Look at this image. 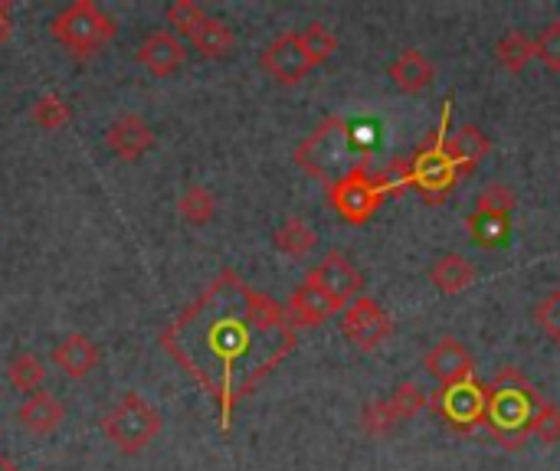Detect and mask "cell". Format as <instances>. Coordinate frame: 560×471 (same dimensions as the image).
Wrapping results in <instances>:
<instances>
[{
  "label": "cell",
  "mask_w": 560,
  "mask_h": 471,
  "mask_svg": "<svg viewBox=\"0 0 560 471\" xmlns=\"http://www.w3.org/2000/svg\"><path fill=\"white\" fill-rule=\"evenodd\" d=\"M158 341L207 390L226 433L236 407L295 348V328L282 305L223 269Z\"/></svg>",
  "instance_id": "cell-1"
},
{
  "label": "cell",
  "mask_w": 560,
  "mask_h": 471,
  "mask_svg": "<svg viewBox=\"0 0 560 471\" xmlns=\"http://www.w3.org/2000/svg\"><path fill=\"white\" fill-rule=\"evenodd\" d=\"M541 407V393L525 380L518 370H502L489 387H486V420L489 433L505 446V449H522V443L532 436V416Z\"/></svg>",
  "instance_id": "cell-2"
},
{
  "label": "cell",
  "mask_w": 560,
  "mask_h": 471,
  "mask_svg": "<svg viewBox=\"0 0 560 471\" xmlns=\"http://www.w3.org/2000/svg\"><path fill=\"white\" fill-rule=\"evenodd\" d=\"M351 151H354L351 125L341 115H331L295 148V164L302 170H308L315 180L331 187L338 177H345L354 167Z\"/></svg>",
  "instance_id": "cell-3"
},
{
  "label": "cell",
  "mask_w": 560,
  "mask_h": 471,
  "mask_svg": "<svg viewBox=\"0 0 560 471\" xmlns=\"http://www.w3.org/2000/svg\"><path fill=\"white\" fill-rule=\"evenodd\" d=\"M115 20L95 0H72L49 20V36L75 59H92L115 36Z\"/></svg>",
  "instance_id": "cell-4"
},
{
  "label": "cell",
  "mask_w": 560,
  "mask_h": 471,
  "mask_svg": "<svg viewBox=\"0 0 560 471\" xmlns=\"http://www.w3.org/2000/svg\"><path fill=\"white\" fill-rule=\"evenodd\" d=\"M102 433L105 439L131 456V452H141L144 446H151L161 433V413L141 397V393H125L102 420Z\"/></svg>",
  "instance_id": "cell-5"
},
{
  "label": "cell",
  "mask_w": 560,
  "mask_h": 471,
  "mask_svg": "<svg viewBox=\"0 0 560 471\" xmlns=\"http://www.w3.org/2000/svg\"><path fill=\"white\" fill-rule=\"evenodd\" d=\"M328 200H331V207L338 210V216H341L345 223L361 226V223H368V220L377 213L384 193L377 190L374 174H368V164L358 161L345 177H338V180L328 187Z\"/></svg>",
  "instance_id": "cell-6"
},
{
  "label": "cell",
  "mask_w": 560,
  "mask_h": 471,
  "mask_svg": "<svg viewBox=\"0 0 560 471\" xmlns=\"http://www.w3.org/2000/svg\"><path fill=\"white\" fill-rule=\"evenodd\" d=\"M433 410L456 429V433H472L486 420V387L476 380L443 387L433 397Z\"/></svg>",
  "instance_id": "cell-7"
},
{
  "label": "cell",
  "mask_w": 560,
  "mask_h": 471,
  "mask_svg": "<svg viewBox=\"0 0 560 471\" xmlns=\"http://www.w3.org/2000/svg\"><path fill=\"white\" fill-rule=\"evenodd\" d=\"M456 167L450 164V157L443 154L440 141L423 144L413 157H410V187H417L430 203H443L446 193L456 184Z\"/></svg>",
  "instance_id": "cell-8"
},
{
  "label": "cell",
  "mask_w": 560,
  "mask_h": 471,
  "mask_svg": "<svg viewBox=\"0 0 560 471\" xmlns=\"http://www.w3.org/2000/svg\"><path fill=\"white\" fill-rule=\"evenodd\" d=\"M341 331H345V338H348L354 348L374 351V348H381V344L390 338L394 318H390L374 298L361 295V298H354V302L345 308V315H341Z\"/></svg>",
  "instance_id": "cell-9"
},
{
  "label": "cell",
  "mask_w": 560,
  "mask_h": 471,
  "mask_svg": "<svg viewBox=\"0 0 560 471\" xmlns=\"http://www.w3.org/2000/svg\"><path fill=\"white\" fill-rule=\"evenodd\" d=\"M305 282L315 285V289H322L328 298H335V302L341 305V311H345L354 298H361V289H364L361 272H358V269L348 262V256H341V252H328L315 269H308Z\"/></svg>",
  "instance_id": "cell-10"
},
{
  "label": "cell",
  "mask_w": 560,
  "mask_h": 471,
  "mask_svg": "<svg viewBox=\"0 0 560 471\" xmlns=\"http://www.w3.org/2000/svg\"><path fill=\"white\" fill-rule=\"evenodd\" d=\"M259 66H262L276 82H282V85H295V82H302V79L315 69V66L308 62L305 46H302V36H299L295 30L279 33V36L262 49Z\"/></svg>",
  "instance_id": "cell-11"
},
{
  "label": "cell",
  "mask_w": 560,
  "mask_h": 471,
  "mask_svg": "<svg viewBox=\"0 0 560 471\" xmlns=\"http://www.w3.org/2000/svg\"><path fill=\"white\" fill-rule=\"evenodd\" d=\"M427 374H430L440 387L466 384V380H476V361H472V354H469L456 338H443V341L433 344V351L427 354Z\"/></svg>",
  "instance_id": "cell-12"
},
{
  "label": "cell",
  "mask_w": 560,
  "mask_h": 471,
  "mask_svg": "<svg viewBox=\"0 0 560 471\" xmlns=\"http://www.w3.org/2000/svg\"><path fill=\"white\" fill-rule=\"evenodd\" d=\"M105 148H108L112 154H118L121 161H138L144 151L154 148V131H151V125H148L141 115L121 111V115L108 125V131H105Z\"/></svg>",
  "instance_id": "cell-13"
},
{
  "label": "cell",
  "mask_w": 560,
  "mask_h": 471,
  "mask_svg": "<svg viewBox=\"0 0 560 471\" xmlns=\"http://www.w3.org/2000/svg\"><path fill=\"white\" fill-rule=\"evenodd\" d=\"M341 311V305L335 298H328L322 289L302 282L292 295H289V305H285V318L292 328H318L325 325L328 318H335Z\"/></svg>",
  "instance_id": "cell-14"
},
{
  "label": "cell",
  "mask_w": 560,
  "mask_h": 471,
  "mask_svg": "<svg viewBox=\"0 0 560 471\" xmlns=\"http://www.w3.org/2000/svg\"><path fill=\"white\" fill-rule=\"evenodd\" d=\"M135 59H138L151 75H171V72L180 69V62H184V43H180L171 30H151V33L141 39Z\"/></svg>",
  "instance_id": "cell-15"
},
{
  "label": "cell",
  "mask_w": 560,
  "mask_h": 471,
  "mask_svg": "<svg viewBox=\"0 0 560 471\" xmlns=\"http://www.w3.org/2000/svg\"><path fill=\"white\" fill-rule=\"evenodd\" d=\"M443 144V154L450 157V164L456 167V174H469L486 154H489V148H492V141L486 138V131L482 128H476V125H463V128H456L446 141H440Z\"/></svg>",
  "instance_id": "cell-16"
},
{
  "label": "cell",
  "mask_w": 560,
  "mask_h": 471,
  "mask_svg": "<svg viewBox=\"0 0 560 471\" xmlns=\"http://www.w3.org/2000/svg\"><path fill=\"white\" fill-rule=\"evenodd\" d=\"M62 420H66V410H62V403H59L52 393H33V397H26V400L20 403V410H16V423H20L26 433H33V436H49V433H56V429L62 426Z\"/></svg>",
  "instance_id": "cell-17"
},
{
  "label": "cell",
  "mask_w": 560,
  "mask_h": 471,
  "mask_svg": "<svg viewBox=\"0 0 560 471\" xmlns=\"http://www.w3.org/2000/svg\"><path fill=\"white\" fill-rule=\"evenodd\" d=\"M52 364L72 377V380H82L89 377L95 367H98V348L85 338V334H69L62 338L56 348H52Z\"/></svg>",
  "instance_id": "cell-18"
},
{
  "label": "cell",
  "mask_w": 560,
  "mask_h": 471,
  "mask_svg": "<svg viewBox=\"0 0 560 471\" xmlns=\"http://www.w3.org/2000/svg\"><path fill=\"white\" fill-rule=\"evenodd\" d=\"M436 69L433 62L420 52V49H404L394 62H390V79L400 92H423L433 82Z\"/></svg>",
  "instance_id": "cell-19"
},
{
  "label": "cell",
  "mask_w": 560,
  "mask_h": 471,
  "mask_svg": "<svg viewBox=\"0 0 560 471\" xmlns=\"http://www.w3.org/2000/svg\"><path fill=\"white\" fill-rule=\"evenodd\" d=\"M430 282H433L443 295H459V292H466V289L476 282V266H472L469 259L450 252V256H443V259L433 262Z\"/></svg>",
  "instance_id": "cell-20"
},
{
  "label": "cell",
  "mask_w": 560,
  "mask_h": 471,
  "mask_svg": "<svg viewBox=\"0 0 560 471\" xmlns=\"http://www.w3.org/2000/svg\"><path fill=\"white\" fill-rule=\"evenodd\" d=\"M272 239H276V249L285 252V256H292V259L308 256V252L315 249V243H318L315 229H312L302 216H289V220L276 229Z\"/></svg>",
  "instance_id": "cell-21"
},
{
  "label": "cell",
  "mask_w": 560,
  "mask_h": 471,
  "mask_svg": "<svg viewBox=\"0 0 560 471\" xmlns=\"http://www.w3.org/2000/svg\"><path fill=\"white\" fill-rule=\"evenodd\" d=\"M509 216H499V213H482V210H472L466 216V229L472 236V243H479L482 249H495L505 243L509 236Z\"/></svg>",
  "instance_id": "cell-22"
},
{
  "label": "cell",
  "mask_w": 560,
  "mask_h": 471,
  "mask_svg": "<svg viewBox=\"0 0 560 471\" xmlns=\"http://www.w3.org/2000/svg\"><path fill=\"white\" fill-rule=\"evenodd\" d=\"M177 213H180V220H184V223H190V226H203V223H210V220H213V213H217V197L210 193V187H203V184H190V187L184 190V197L177 200Z\"/></svg>",
  "instance_id": "cell-23"
},
{
  "label": "cell",
  "mask_w": 560,
  "mask_h": 471,
  "mask_svg": "<svg viewBox=\"0 0 560 471\" xmlns=\"http://www.w3.org/2000/svg\"><path fill=\"white\" fill-rule=\"evenodd\" d=\"M190 43H194L207 59H220V56H226V52L233 49V30H230L220 16H207L203 26L194 33Z\"/></svg>",
  "instance_id": "cell-24"
},
{
  "label": "cell",
  "mask_w": 560,
  "mask_h": 471,
  "mask_svg": "<svg viewBox=\"0 0 560 471\" xmlns=\"http://www.w3.org/2000/svg\"><path fill=\"white\" fill-rule=\"evenodd\" d=\"M30 118H33V125L43 128V131H59V128H66V125L72 121V108H69V102H66L62 95L49 92V95H39V98L33 102Z\"/></svg>",
  "instance_id": "cell-25"
},
{
  "label": "cell",
  "mask_w": 560,
  "mask_h": 471,
  "mask_svg": "<svg viewBox=\"0 0 560 471\" xmlns=\"http://www.w3.org/2000/svg\"><path fill=\"white\" fill-rule=\"evenodd\" d=\"M43 377H46V367L36 354H16L10 364H7V380L13 390L20 393H36L43 387Z\"/></svg>",
  "instance_id": "cell-26"
},
{
  "label": "cell",
  "mask_w": 560,
  "mask_h": 471,
  "mask_svg": "<svg viewBox=\"0 0 560 471\" xmlns=\"http://www.w3.org/2000/svg\"><path fill=\"white\" fill-rule=\"evenodd\" d=\"M495 56L505 69L518 72L528 66V59L535 56V39H528L522 30H509L499 43H495Z\"/></svg>",
  "instance_id": "cell-27"
},
{
  "label": "cell",
  "mask_w": 560,
  "mask_h": 471,
  "mask_svg": "<svg viewBox=\"0 0 560 471\" xmlns=\"http://www.w3.org/2000/svg\"><path fill=\"white\" fill-rule=\"evenodd\" d=\"M299 36H302L305 56H308L312 66H322V62H328L338 52V36L325 23H308Z\"/></svg>",
  "instance_id": "cell-28"
},
{
  "label": "cell",
  "mask_w": 560,
  "mask_h": 471,
  "mask_svg": "<svg viewBox=\"0 0 560 471\" xmlns=\"http://www.w3.org/2000/svg\"><path fill=\"white\" fill-rule=\"evenodd\" d=\"M203 20H207V10H203L200 3H194V0H174V3L167 7V23H171L180 36H187V39H194V33L203 26Z\"/></svg>",
  "instance_id": "cell-29"
},
{
  "label": "cell",
  "mask_w": 560,
  "mask_h": 471,
  "mask_svg": "<svg viewBox=\"0 0 560 471\" xmlns=\"http://www.w3.org/2000/svg\"><path fill=\"white\" fill-rule=\"evenodd\" d=\"M390 410L397 420H413L423 407H427V393L417 384H400L390 397H387Z\"/></svg>",
  "instance_id": "cell-30"
},
{
  "label": "cell",
  "mask_w": 560,
  "mask_h": 471,
  "mask_svg": "<svg viewBox=\"0 0 560 471\" xmlns=\"http://www.w3.org/2000/svg\"><path fill=\"white\" fill-rule=\"evenodd\" d=\"M532 436H538L541 443H558L560 439V407L558 403H548L541 400V407L535 410L532 416V426H528Z\"/></svg>",
  "instance_id": "cell-31"
},
{
  "label": "cell",
  "mask_w": 560,
  "mask_h": 471,
  "mask_svg": "<svg viewBox=\"0 0 560 471\" xmlns=\"http://www.w3.org/2000/svg\"><path fill=\"white\" fill-rule=\"evenodd\" d=\"M476 210L482 213H499V216H509L512 220V210H515V193L505 187V184H489L479 200H476Z\"/></svg>",
  "instance_id": "cell-32"
},
{
  "label": "cell",
  "mask_w": 560,
  "mask_h": 471,
  "mask_svg": "<svg viewBox=\"0 0 560 471\" xmlns=\"http://www.w3.org/2000/svg\"><path fill=\"white\" fill-rule=\"evenodd\" d=\"M397 423H400V420L394 416V410H390L387 400H374V403L361 413V426H364V433H371V436H387Z\"/></svg>",
  "instance_id": "cell-33"
},
{
  "label": "cell",
  "mask_w": 560,
  "mask_h": 471,
  "mask_svg": "<svg viewBox=\"0 0 560 471\" xmlns=\"http://www.w3.org/2000/svg\"><path fill=\"white\" fill-rule=\"evenodd\" d=\"M535 56L551 69V72H560V20L548 23L541 30V36L535 39Z\"/></svg>",
  "instance_id": "cell-34"
},
{
  "label": "cell",
  "mask_w": 560,
  "mask_h": 471,
  "mask_svg": "<svg viewBox=\"0 0 560 471\" xmlns=\"http://www.w3.org/2000/svg\"><path fill=\"white\" fill-rule=\"evenodd\" d=\"M535 318H538V325H541L555 341H560V289L558 292H551V295L535 308Z\"/></svg>",
  "instance_id": "cell-35"
},
{
  "label": "cell",
  "mask_w": 560,
  "mask_h": 471,
  "mask_svg": "<svg viewBox=\"0 0 560 471\" xmlns=\"http://www.w3.org/2000/svg\"><path fill=\"white\" fill-rule=\"evenodd\" d=\"M10 33H13V3L0 0V46L10 39Z\"/></svg>",
  "instance_id": "cell-36"
},
{
  "label": "cell",
  "mask_w": 560,
  "mask_h": 471,
  "mask_svg": "<svg viewBox=\"0 0 560 471\" xmlns=\"http://www.w3.org/2000/svg\"><path fill=\"white\" fill-rule=\"evenodd\" d=\"M0 471H16V469H13V462H10V459H3V456H0Z\"/></svg>",
  "instance_id": "cell-37"
},
{
  "label": "cell",
  "mask_w": 560,
  "mask_h": 471,
  "mask_svg": "<svg viewBox=\"0 0 560 471\" xmlns=\"http://www.w3.org/2000/svg\"><path fill=\"white\" fill-rule=\"evenodd\" d=\"M16 471H20V469H16Z\"/></svg>",
  "instance_id": "cell-38"
}]
</instances>
